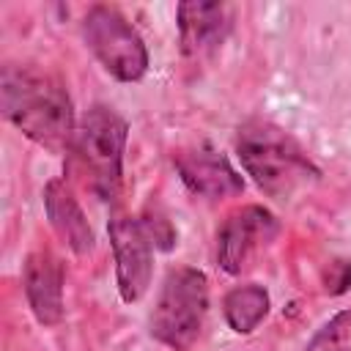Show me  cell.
I'll return each mask as SVG.
<instances>
[{
    "label": "cell",
    "mask_w": 351,
    "mask_h": 351,
    "mask_svg": "<svg viewBox=\"0 0 351 351\" xmlns=\"http://www.w3.org/2000/svg\"><path fill=\"white\" fill-rule=\"evenodd\" d=\"M280 230L277 217L263 206H241L217 233V261L228 274H241Z\"/></svg>",
    "instance_id": "obj_6"
},
{
    "label": "cell",
    "mask_w": 351,
    "mask_h": 351,
    "mask_svg": "<svg viewBox=\"0 0 351 351\" xmlns=\"http://www.w3.org/2000/svg\"><path fill=\"white\" fill-rule=\"evenodd\" d=\"M206 313H208L206 274L195 266H176L165 274V282L159 288L151 313V335L173 351H189L203 332Z\"/></svg>",
    "instance_id": "obj_3"
},
{
    "label": "cell",
    "mask_w": 351,
    "mask_h": 351,
    "mask_svg": "<svg viewBox=\"0 0 351 351\" xmlns=\"http://www.w3.org/2000/svg\"><path fill=\"white\" fill-rule=\"evenodd\" d=\"M236 151L247 176H252V181L277 200L291 197L321 176L302 145L269 121L244 123L236 137Z\"/></svg>",
    "instance_id": "obj_2"
},
{
    "label": "cell",
    "mask_w": 351,
    "mask_h": 351,
    "mask_svg": "<svg viewBox=\"0 0 351 351\" xmlns=\"http://www.w3.org/2000/svg\"><path fill=\"white\" fill-rule=\"evenodd\" d=\"M44 208L49 217L52 230L69 244L71 252L77 255H88L93 250V230L88 225V217L82 211V206L77 203L69 181L63 178H52L44 189Z\"/></svg>",
    "instance_id": "obj_11"
},
{
    "label": "cell",
    "mask_w": 351,
    "mask_h": 351,
    "mask_svg": "<svg viewBox=\"0 0 351 351\" xmlns=\"http://www.w3.org/2000/svg\"><path fill=\"white\" fill-rule=\"evenodd\" d=\"M326 288H329V293H343V291H348V288H351V263L335 261V263H332V271H329V277H326Z\"/></svg>",
    "instance_id": "obj_15"
},
{
    "label": "cell",
    "mask_w": 351,
    "mask_h": 351,
    "mask_svg": "<svg viewBox=\"0 0 351 351\" xmlns=\"http://www.w3.org/2000/svg\"><path fill=\"white\" fill-rule=\"evenodd\" d=\"M140 222H143V228L151 236V241H154L156 250H165L167 252V250L176 247V230H173V225H170V219L165 214H159L154 208H145L140 214Z\"/></svg>",
    "instance_id": "obj_14"
},
{
    "label": "cell",
    "mask_w": 351,
    "mask_h": 351,
    "mask_svg": "<svg viewBox=\"0 0 351 351\" xmlns=\"http://www.w3.org/2000/svg\"><path fill=\"white\" fill-rule=\"evenodd\" d=\"M82 36L96 60L121 82H137L148 71V49L132 22L112 5H93L82 19Z\"/></svg>",
    "instance_id": "obj_5"
},
{
    "label": "cell",
    "mask_w": 351,
    "mask_h": 351,
    "mask_svg": "<svg viewBox=\"0 0 351 351\" xmlns=\"http://www.w3.org/2000/svg\"><path fill=\"white\" fill-rule=\"evenodd\" d=\"M126 121L104 104H93L71 140V151L80 159V167L90 178V189L101 200H115L123 173V148H126Z\"/></svg>",
    "instance_id": "obj_4"
},
{
    "label": "cell",
    "mask_w": 351,
    "mask_h": 351,
    "mask_svg": "<svg viewBox=\"0 0 351 351\" xmlns=\"http://www.w3.org/2000/svg\"><path fill=\"white\" fill-rule=\"evenodd\" d=\"M0 107L25 137L49 151H63L74 140V107L66 85L36 66H3Z\"/></svg>",
    "instance_id": "obj_1"
},
{
    "label": "cell",
    "mask_w": 351,
    "mask_h": 351,
    "mask_svg": "<svg viewBox=\"0 0 351 351\" xmlns=\"http://www.w3.org/2000/svg\"><path fill=\"white\" fill-rule=\"evenodd\" d=\"M222 307H225V321L230 324V329L239 335H250L269 313V291L258 282L236 285L225 293Z\"/></svg>",
    "instance_id": "obj_12"
},
{
    "label": "cell",
    "mask_w": 351,
    "mask_h": 351,
    "mask_svg": "<svg viewBox=\"0 0 351 351\" xmlns=\"http://www.w3.org/2000/svg\"><path fill=\"white\" fill-rule=\"evenodd\" d=\"M304 351H351V310L335 313L310 337Z\"/></svg>",
    "instance_id": "obj_13"
},
{
    "label": "cell",
    "mask_w": 351,
    "mask_h": 351,
    "mask_svg": "<svg viewBox=\"0 0 351 351\" xmlns=\"http://www.w3.org/2000/svg\"><path fill=\"white\" fill-rule=\"evenodd\" d=\"M110 244L115 255V280L123 302H137L148 285L154 271V241L145 233L140 217L115 214L110 219Z\"/></svg>",
    "instance_id": "obj_7"
},
{
    "label": "cell",
    "mask_w": 351,
    "mask_h": 351,
    "mask_svg": "<svg viewBox=\"0 0 351 351\" xmlns=\"http://www.w3.org/2000/svg\"><path fill=\"white\" fill-rule=\"evenodd\" d=\"M176 170L181 181L189 186V192L217 200V197H233L244 189V178L239 170L228 162L225 154H219L214 145L203 143L186 151L176 154Z\"/></svg>",
    "instance_id": "obj_8"
},
{
    "label": "cell",
    "mask_w": 351,
    "mask_h": 351,
    "mask_svg": "<svg viewBox=\"0 0 351 351\" xmlns=\"http://www.w3.org/2000/svg\"><path fill=\"white\" fill-rule=\"evenodd\" d=\"M181 49L189 58L214 52L230 30V8L225 3H178Z\"/></svg>",
    "instance_id": "obj_10"
},
{
    "label": "cell",
    "mask_w": 351,
    "mask_h": 351,
    "mask_svg": "<svg viewBox=\"0 0 351 351\" xmlns=\"http://www.w3.org/2000/svg\"><path fill=\"white\" fill-rule=\"evenodd\" d=\"M27 304L38 324L55 326L63 318V263L49 250H36L25 258L22 274Z\"/></svg>",
    "instance_id": "obj_9"
}]
</instances>
